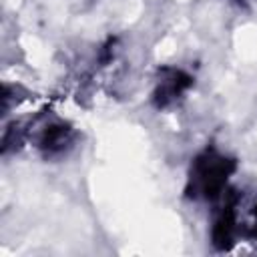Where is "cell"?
Returning a JSON list of instances; mask_svg holds the SVG:
<instances>
[{
	"mask_svg": "<svg viewBox=\"0 0 257 257\" xmlns=\"http://www.w3.org/2000/svg\"><path fill=\"white\" fill-rule=\"evenodd\" d=\"M193 86V78L181 70V68H163L159 72L157 78V86L153 92V100L159 108H167L171 104H175L177 100H181V96Z\"/></svg>",
	"mask_w": 257,
	"mask_h": 257,
	"instance_id": "2",
	"label": "cell"
},
{
	"mask_svg": "<svg viewBox=\"0 0 257 257\" xmlns=\"http://www.w3.org/2000/svg\"><path fill=\"white\" fill-rule=\"evenodd\" d=\"M235 231H237V211H235V201L231 199V201H225V205L221 207V211L215 219L213 233H211L215 247L227 249L233 243Z\"/></svg>",
	"mask_w": 257,
	"mask_h": 257,
	"instance_id": "3",
	"label": "cell"
},
{
	"mask_svg": "<svg viewBox=\"0 0 257 257\" xmlns=\"http://www.w3.org/2000/svg\"><path fill=\"white\" fill-rule=\"evenodd\" d=\"M70 145V128L62 122L48 124L40 137V149L46 155H58Z\"/></svg>",
	"mask_w": 257,
	"mask_h": 257,
	"instance_id": "4",
	"label": "cell"
},
{
	"mask_svg": "<svg viewBox=\"0 0 257 257\" xmlns=\"http://www.w3.org/2000/svg\"><path fill=\"white\" fill-rule=\"evenodd\" d=\"M235 171V161L215 149H205L195 157L189 179L187 195L193 199H217L225 193L227 181Z\"/></svg>",
	"mask_w": 257,
	"mask_h": 257,
	"instance_id": "1",
	"label": "cell"
},
{
	"mask_svg": "<svg viewBox=\"0 0 257 257\" xmlns=\"http://www.w3.org/2000/svg\"><path fill=\"white\" fill-rule=\"evenodd\" d=\"M255 215H257V209H255Z\"/></svg>",
	"mask_w": 257,
	"mask_h": 257,
	"instance_id": "5",
	"label": "cell"
}]
</instances>
